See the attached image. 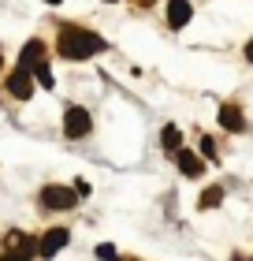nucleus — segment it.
Wrapping results in <instances>:
<instances>
[{
	"instance_id": "f257e3e1",
	"label": "nucleus",
	"mask_w": 253,
	"mask_h": 261,
	"mask_svg": "<svg viewBox=\"0 0 253 261\" xmlns=\"http://www.w3.org/2000/svg\"><path fill=\"white\" fill-rule=\"evenodd\" d=\"M56 49H60L64 60H86V56L104 53V38L101 34H90V30H78V27H64Z\"/></svg>"
},
{
	"instance_id": "f03ea898",
	"label": "nucleus",
	"mask_w": 253,
	"mask_h": 261,
	"mask_svg": "<svg viewBox=\"0 0 253 261\" xmlns=\"http://www.w3.org/2000/svg\"><path fill=\"white\" fill-rule=\"evenodd\" d=\"M90 127H93V120H90L86 109H78V105H75V109L64 112V135H67V138H86Z\"/></svg>"
},
{
	"instance_id": "7ed1b4c3",
	"label": "nucleus",
	"mask_w": 253,
	"mask_h": 261,
	"mask_svg": "<svg viewBox=\"0 0 253 261\" xmlns=\"http://www.w3.org/2000/svg\"><path fill=\"white\" fill-rule=\"evenodd\" d=\"M75 201H78V191H71V187H45L41 191L45 209H71Z\"/></svg>"
},
{
	"instance_id": "20e7f679",
	"label": "nucleus",
	"mask_w": 253,
	"mask_h": 261,
	"mask_svg": "<svg viewBox=\"0 0 253 261\" xmlns=\"http://www.w3.org/2000/svg\"><path fill=\"white\" fill-rule=\"evenodd\" d=\"M34 71H26V67H15L11 71V79H8V93L11 97H19V101H26L30 93H34Z\"/></svg>"
},
{
	"instance_id": "39448f33",
	"label": "nucleus",
	"mask_w": 253,
	"mask_h": 261,
	"mask_svg": "<svg viewBox=\"0 0 253 261\" xmlns=\"http://www.w3.org/2000/svg\"><path fill=\"white\" fill-rule=\"evenodd\" d=\"M45 64V45L34 38V41H26L22 45V53H19V67H26V71H38Z\"/></svg>"
},
{
	"instance_id": "423d86ee",
	"label": "nucleus",
	"mask_w": 253,
	"mask_h": 261,
	"mask_svg": "<svg viewBox=\"0 0 253 261\" xmlns=\"http://www.w3.org/2000/svg\"><path fill=\"white\" fill-rule=\"evenodd\" d=\"M67 239H71V235H67V228H52V231H45V235H41V257H52V254H60V250L67 246Z\"/></svg>"
},
{
	"instance_id": "0eeeda50",
	"label": "nucleus",
	"mask_w": 253,
	"mask_h": 261,
	"mask_svg": "<svg viewBox=\"0 0 253 261\" xmlns=\"http://www.w3.org/2000/svg\"><path fill=\"white\" fill-rule=\"evenodd\" d=\"M175 164H179V172H183V175H201L205 172L201 157H198V153H190V149H179L175 153Z\"/></svg>"
},
{
	"instance_id": "6e6552de",
	"label": "nucleus",
	"mask_w": 253,
	"mask_h": 261,
	"mask_svg": "<svg viewBox=\"0 0 253 261\" xmlns=\"http://www.w3.org/2000/svg\"><path fill=\"white\" fill-rule=\"evenodd\" d=\"M167 22L172 27H186L190 22V0H167Z\"/></svg>"
},
{
	"instance_id": "1a4fd4ad",
	"label": "nucleus",
	"mask_w": 253,
	"mask_h": 261,
	"mask_svg": "<svg viewBox=\"0 0 253 261\" xmlns=\"http://www.w3.org/2000/svg\"><path fill=\"white\" fill-rule=\"evenodd\" d=\"M220 123H223V130H246L242 109H235V105H223L220 109Z\"/></svg>"
},
{
	"instance_id": "9d476101",
	"label": "nucleus",
	"mask_w": 253,
	"mask_h": 261,
	"mask_svg": "<svg viewBox=\"0 0 253 261\" xmlns=\"http://www.w3.org/2000/svg\"><path fill=\"white\" fill-rule=\"evenodd\" d=\"M160 142H164V149L172 153V157H175L179 149H183V135H179V127H172V123L160 130Z\"/></svg>"
},
{
	"instance_id": "9b49d317",
	"label": "nucleus",
	"mask_w": 253,
	"mask_h": 261,
	"mask_svg": "<svg viewBox=\"0 0 253 261\" xmlns=\"http://www.w3.org/2000/svg\"><path fill=\"white\" fill-rule=\"evenodd\" d=\"M223 201V187H209V191L201 194V209H212V205H220Z\"/></svg>"
},
{
	"instance_id": "f8f14e48",
	"label": "nucleus",
	"mask_w": 253,
	"mask_h": 261,
	"mask_svg": "<svg viewBox=\"0 0 253 261\" xmlns=\"http://www.w3.org/2000/svg\"><path fill=\"white\" fill-rule=\"evenodd\" d=\"M97 257H101V261H119L116 246H108V243H101V246H97Z\"/></svg>"
},
{
	"instance_id": "ddd939ff",
	"label": "nucleus",
	"mask_w": 253,
	"mask_h": 261,
	"mask_svg": "<svg viewBox=\"0 0 253 261\" xmlns=\"http://www.w3.org/2000/svg\"><path fill=\"white\" fill-rule=\"evenodd\" d=\"M34 75H38V82H41V86H52V71H49V64H41L38 71H34Z\"/></svg>"
},
{
	"instance_id": "4468645a",
	"label": "nucleus",
	"mask_w": 253,
	"mask_h": 261,
	"mask_svg": "<svg viewBox=\"0 0 253 261\" xmlns=\"http://www.w3.org/2000/svg\"><path fill=\"white\" fill-rule=\"evenodd\" d=\"M201 153H205V157H216V142L209 135H201Z\"/></svg>"
},
{
	"instance_id": "2eb2a0df",
	"label": "nucleus",
	"mask_w": 253,
	"mask_h": 261,
	"mask_svg": "<svg viewBox=\"0 0 253 261\" xmlns=\"http://www.w3.org/2000/svg\"><path fill=\"white\" fill-rule=\"evenodd\" d=\"M75 191H78V198H82V194H90V183H86V179H75Z\"/></svg>"
},
{
	"instance_id": "dca6fc26",
	"label": "nucleus",
	"mask_w": 253,
	"mask_h": 261,
	"mask_svg": "<svg viewBox=\"0 0 253 261\" xmlns=\"http://www.w3.org/2000/svg\"><path fill=\"white\" fill-rule=\"evenodd\" d=\"M0 261H30V257H22V254H15V250H8V254L0 257Z\"/></svg>"
},
{
	"instance_id": "f3484780",
	"label": "nucleus",
	"mask_w": 253,
	"mask_h": 261,
	"mask_svg": "<svg viewBox=\"0 0 253 261\" xmlns=\"http://www.w3.org/2000/svg\"><path fill=\"white\" fill-rule=\"evenodd\" d=\"M246 60H249V64H253V41H249V45H246Z\"/></svg>"
},
{
	"instance_id": "a211bd4d",
	"label": "nucleus",
	"mask_w": 253,
	"mask_h": 261,
	"mask_svg": "<svg viewBox=\"0 0 253 261\" xmlns=\"http://www.w3.org/2000/svg\"><path fill=\"white\" fill-rule=\"evenodd\" d=\"M45 4H60V0H45Z\"/></svg>"
}]
</instances>
